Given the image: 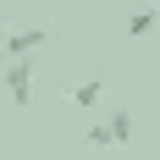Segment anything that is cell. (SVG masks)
Wrapping results in <instances>:
<instances>
[{
	"mask_svg": "<svg viewBox=\"0 0 160 160\" xmlns=\"http://www.w3.org/2000/svg\"><path fill=\"white\" fill-rule=\"evenodd\" d=\"M99 94H105V83L88 78V83H78V88H72V105H83V111H88V105H99Z\"/></svg>",
	"mask_w": 160,
	"mask_h": 160,
	"instance_id": "4",
	"label": "cell"
},
{
	"mask_svg": "<svg viewBox=\"0 0 160 160\" xmlns=\"http://www.w3.org/2000/svg\"><path fill=\"white\" fill-rule=\"evenodd\" d=\"M6 99L11 105H28L33 99V55H11L6 61Z\"/></svg>",
	"mask_w": 160,
	"mask_h": 160,
	"instance_id": "1",
	"label": "cell"
},
{
	"mask_svg": "<svg viewBox=\"0 0 160 160\" xmlns=\"http://www.w3.org/2000/svg\"><path fill=\"white\" fill-rule=\"evenodd\" d=\"M105 132H111V144H132V111H127V105H122V111H111Z\"/></svg>",
	"mask_w": 160,
	"mask_h": 160,
	"instance_id": "3",
	"label": "cell"
},
{
	"mask_svg": "<svg viewBox=\"0 0 160 160\" xmlns=\"http://www.w3.org/2000/svg\"><path fill=\"white\" fill-rule=\"evenodd\" d=\"M0 44H6V28H0Z\"/></svg>",
	"mask_w": 160,
	"mask_h": 160,
	"instance_id": "6",
	"label": "cell"
},
{
	"mask_svg": "<svg viewBox=\"0 0 160 160\" xmlns=\"http://www.w3.org/2000/svg\"><path fill=\"white\" fill-rule=\"evenodd\" d=\"M155 22H160V11H155V6H144V11H132V17H127V33H132V39H144Z\"/></svg>",
	"mask_w": 160,
	"mask_h": 160,
	"instance_id": "5",
	"label": "cell"
},
{
	"mask_svg": "<svg viewBox=\"0 0 160 160\" xmlns=\"http://www.w3.org/2000/svg\"><path fill=\"white\" fill-rule=\"evenodd\" d=\"M39 44H50V28H17V33H6L0 55H6V61H11V55H33Z\"/></svg>",
	"mask_w": 160,
	"mask_h": 160,
	"instance_id": "2",
	"label": "cell"
}]
</instances>
